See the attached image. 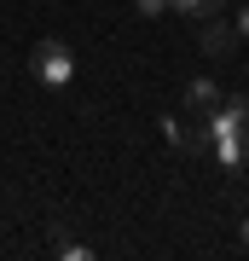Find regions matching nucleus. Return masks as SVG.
I'll use <instances>...</instances> for the list:
<instances>
[{
  "instance_id": "obj_1",
  "label": "nucleus",
  "mask_w": 249,
  "mask_h": 261,
  "mask_svg": "<svg viewBox=\"0 0 249 261\" xmlns=\"http://www.w3.org/2000/svg\"><path fill=\"white\" fill-rule=\"evenodd\" d=\"M29 70H35L41 87H70L75 82V53L64 47V41H35V53H29Z\"/></svg>"
},
{
  "instance_id": "obj_2",
  "label": "nucleus",
  "mask_w": 249,
  "mask_h": 261,
  "mask_svg": "<svg viewBox=\"0 0 249 261\" xmlns=\"http://www.w3.org/2000/svg\"><path fill=\"white\" fill-rule=\"evenodd\" d=\"M203 140H220V134H238V128H249V93H220L203 111Z\"/></svg>"
},
{
  "instance_id": "obj_3",
  "label": "nucleus",
  "mask_w": 249,
  "mask_h": 261,
  "mask_svg": "<svg viewBox=\"0 0 249 261\" xmlns=\"http://www.w3.org/2000/svg\"><path fill=\"white\" fill-rule=\"evenodd\" d=\"M209 157L220 163V168H243V163H249V128H238V134H220V140H209Z\"/></svg>"
},
{
  "instance_id": "obj_4",
  "label": "nucleus",
  "mask_w": 249,
  "mask_h": 261,
  "mask_svg": "<svg viewBox=\"0 0 249 261\" xmlns=\"http://www.w3.org/2000/svg\"><path fill=\"white\" fill-rule=\"evenodd\" d=\"M197 23H203V29H197L203 53H209V58H226V53H232V41H238V29H232V23H220V18H197Z\"/></svg>"
},
{
  "instance_id": "obj_5",
  "label": "nucleus",
  "mask_w": 249,
  "mask_h": 261,
  "mask_svg": "<svg viewBox=\"0 0 249 261\" xmlns=\"http://www.w3.org/2000/svg\"><path fill=\"white\" fill-rule=\"evenodd\" d=\"M214 99H220V82H209V75H197V82L185 87V105H191V111H209Z\"/></svg>"
},
{
  "instance_id": "obj_6",
  "label": "nucleus",
  "mask_w": 249,
  "mask_h": 261,
  "mask_svg": "<svg viewBox=\"0 0 249 261\" xmlns=\"http://www.w3.org/2000/svg\"><path fill=\"white\" fill-rule=\"evenodd\" d=\"M226 0H168V12H180V18H214Z\"/></svg>"
},
{
  "instance_id": "obj_7",
  "label": "nucleus",
  "mask_w": 249,
  "mask_h": 261,
  "mask_svg": "<svg viewBox=\"0 0 249 261\" xmlns=\"http://www.w3.org/2000/svg\"><path fill=\"white\" fill-rule=\"evenodd\" d=\"M52 250L64 255V261H93V244H70V238H58Z\"/></svg>"
},
{
  "instance_id": "obj_8",
  "label": "nucleus",
  "mask_w": 249,
  "mask_h": 261,
  "mask_svg": "<svg viewBox=\"0 0 249 261\" xmlns=\"http://www.w3.org/2000/svg\"><path fill=\"white\" fill-rule=\"evenodd\" d=\"M133 12L139 18H157V12H168V0H133Z\"/></svg>"
},
{
  "instance_id": "obj_9",
  "label": "nucleus",
  "mask_w": 249,
  "mask_h": 261,
  "mask_svg": "<svg viewBox=\"0 0 249 261\" xmlns=\"http://www.w3.org/2000/svg\"><path fill=\"white\" fill-rule=\"evenodd\" d=\"M232 29H238V35H249V0L238 6V23H232Z\"/></svg>"
},
{
  "instance_id": "obj_10",
  "label": "nucleus",
  "mask_w": 249,
  "mask_h": 261,
  "mask_svg": "<svg viewBox=\"0 0 249 261\" xmlns=\"http://www.w3.org/2000/svg\"><path fill=\"white\" fill-rule=\"evenodd\" d=\"M238 238H243V250H249V221H243V232H238Z\"/></svg>"
}]
</instances>
